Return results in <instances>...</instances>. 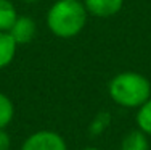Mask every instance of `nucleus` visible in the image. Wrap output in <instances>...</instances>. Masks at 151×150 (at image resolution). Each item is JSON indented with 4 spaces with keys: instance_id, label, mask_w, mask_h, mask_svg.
Here are the masks:
<instances>
[{
    "instance_id": "39448f33",
    "label": "nucleus",
    "mask_w": 151,
    "mask_h": 150,
    "mask_svg": "<svg viewBox=\"0 0 151 150\" xmlns=\"http://www.w3.org/2000/svg\"><path fill=\"white\" fill-rule=\"evenodd\" d=\"M124 0H84L88 15L95 18H111L122 10Z\"/></svg>"
},
{
    "instance_id": "9b49d317",
    "label": "nucleus",
    "mask_w": 151,
    "mask_h": 150,
    "mask_svg": "<svg viewBox=\"0 0 151 150\" xmlns=\"http://www.w3.org/2000/svg\"><path fill=\"white\" fill-rule=\"evenodd\" d=\"M109 124H111V115L108 112H100V113H96V116L93 118V121L90 123L88 133L92 136H100L109 128Z\"/></svg>"
},
{
    "instance_id": "ddd939ff",
    "label": "nucleus",
    "mask_w": 151,
    "mask_h": 150,
    "mask_svg": "<svg viewBox=\"0 0 151 150\" xmlns=\"http://www.w3.org/2000/svg\"><path fill=\"white\" fill-rule=\"evenodd\" d=\"M24 3H35V2H39V0H23Z\"/></svg>"
},
{
    "instance_id": "20e7f679",
    "label": "nucleus",
    "mask_w": 151,
    "mask_h": 150,
    "mask_svg": "<svg viewBox=\"0 0 151 150\" xmlns=\"http://www.w3.org/2000/svg\"><path fill=\"white\" fill-rule=\"evenodd\" d=\"M35 33H37V26H35L34 20L29 16H18L16 21L13 23V26L8 31V34L13 37L16 45L29 44L35 37Z\"/></svg>"
},
{
    "instance_id": "1a4fd4ad",
    "label": "nucleus",
    "mask_w": 151,
    "mask_h": 150,
    "mask_svg": "<svg viewBox=\"0 0 151 150\" xmlns=\"http://www.w3.org/2000/svg\"><path fill=\"white\" fill-rule=\"evenodd\" d=\"M135 121L140 131H143L146 136H151V97L138 108Z\"/></svg>"
},
{
    "instance_id": "9d476101",
    "label": "nucleus",
    "mask_w": 151,
    "mask_h": 150,
    "mask_svg": "<svg viewBox=\"0 0 151 150\" xmlns=\"http://www.w3.org/2000/svg\"><path fill=\"white\" fill-rule=\"evenodd\" d=\"M13 116H15V105L12 99L0 92V129H5L13 121Z\"/></svg>"
},
{
    "instance_id": "423d86ee",
    "label": "nucleus",
    "mask_w": 151,
    "mask_h": 150,
    "mask_svg": "<svg viewBox=\"0 0 151 150\" xmlns=\"http://www.w3.org/2000/svg\"><path fill=\"white\" fill-rule=\"evenodd\" d=\"M121 150H150L148 136L140 129H132L122 137Z\"/></svg>"
},
{
    "instance_id": "4468645a",
    "label": "nucleus",
    "mask_w": 151,
    "mask_h": 150,
    "mask_svg": "<svg viewBox=\"0 0 151 150\" xmlns=\"http://www.w3.org/2000/svg\"><path fill=\"white\" fill-rule=\"evenodd\" d=\"M82 150H100V149H96V147H85V149H82Z\"/></svg>"
},
{
    "instance_id": "0eeeda50",
    "label": "nucleus",
    "mask_w": 151,
    "mask_h": 150,
    "mask_svg": "<svg viewBox=\"0 0 151 150\" xmlns=\"http://www.w3.org/2000/svg\"><path fill=\"white\" fill-rule=\"evenodd\" d=\"M16 42L8 33H0V70L12 65L16 55Z\"/></svg>"
},
{
    "instance_id": "f8f14e48",
    "label": "nucleus",
    "mask_w": 151,
    "mask_h": 150,
    "mask_svg": "<svg viewBox=\"0 0 151 150\" xmlns=\"http://www.w3.org/2000/svg\"><path fill=\"white\" fill-rule=\"evenodd\" d=\"M12 145V139L5 129H0V150H10Z\"/></svg>"
},
{
    "instance_id": "7ed1b4c3",
    "label": "nucleus",
    "mask_w": 151,
    "mask_h": 150,
    "mask_svg": "<svg viewBox=\"0 0 151 150\" xmlns=\"http://www.w3.org/2000/svg\"><path fill=\"white\" fill-rule=\"evenodd\" d=\"M21 150H68L63 136L55 131L42 129L32 133L21 145Z\"/></svg>"
},
{
    "instance_id": "f257e3e1",
    "label": "nucleus",
    "mask_w": 151,
    "mask_h": 150,
    "mask_svg": "<svg viewBox=\"0 0 151 150\" xmlns=\"http://www.w3.org/2000/svg\"><path fill=\"white\" fill-rule=\"evenodd\" d=\"M87 16L81 0H56L47 13V26L56 37L71 39L84 29Z\"/></svg>"
},
{
    "instance_id": "f03ea898",
    "label": "nucleus",
    "mask_w": 151,
    "mask_h": 150,
    "mask_svg": "<svg viewBox=\"0 0 151 150\" xmlns=\"http://www.w3.org/2000/svg\"><path fill=\"white\" fill-rule=\"evenodd\" d=\"M108 94L119 107L140 108L151 97V83L140 73L124 71L109 81Z\"/></svg>"
},
{
    "instance_id": "6e6552de",
    "label": "nucleus",
    "mask_w": 151,
    "mask_h": 150,
    "mask_svg": "<svg viewBox=\"0 0 151 150\" xmlns=\"http://www.w3.org/2000/svg\"><path fill=\"white\" fill-rule=\"evenodd\" d=\"M16 18V7L10 0H0V33H8Z\"/></svg>"
}]
</instances>
